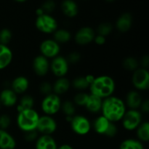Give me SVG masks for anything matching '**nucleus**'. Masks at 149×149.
<instances>
[{
	"mask_svg": "<svg viewBox=\"0 0 149 149\" xmlns=\"http://www.w3.org/2000/svg\"><path fill=\"white\" fill-rule=\"evenodd\" d=\"M101 111L102 116L115 123L122 120L126 112V105L122 99L111 95L103 100Z\"/></svg>",
	"mask_w": 149,
	"mask_h": 149,
	"instance_id": "1",
	"label": "nucleus"
},
{
	"mask_svg": "<svg viewBox=\"0 0 149 149\" xmlns=\"http://www.w3.org/2000/svg\"><path fill=\"white\" fill-rule=\"evenodd\" d=\"M116 88V84L109 76L103 75L95 77L93 84L90 86L91 94L105 99L113 95Z\"/></svg>",
	"mask_w": 149,
	"mask_h": 149,
	"instance_id": "2",
	"label": "nucleus"
},
{
	"mask_svg": "<svg viewBox=\"0 0 149 149\" xmlns=\"http://www.w3.org/2000/svg\"><path fill=\"white\" fill-rule=\"evenodd\" d=\"M39 115L33 109L23 110L19 112L17 118L18 127L24 132L36 130Z\"/></svg>",
	"mask_w": 149,
	"mask_h": 149,
	"instance_id": "3",
	"label": "nucleus"
},
{
	"mask_svg": "<svg viewBox=\"0 0 149 149\" xmlns=\"http://www.w3.org/2000/svg\"><path fill=\"white\" fill-rule=\"evenodd\" d=\"M95 131L99 135H103L109 138H113L117 134V127L113 122H110L103 116L97 117L93 124Z\"/></svg>",
	"mask_w": 149,
	"mask_h": 149,
	"instance_id": "4",
	"label": "nucleus"
},
{
	"mask_svg": "<svg viewBox=\"0 0 149 149\" xmlns=\"http://www.w3.org/2000/svg\"><path fill=\"white\" fill-rule=\"evenodd\" d=\"M61 100L58 95L51 93L46 95L41 104L42 110L45 115L52 116L60 111L61 108Z\"/></svg>",
	"mask_w": 149,
	"mask_h": 149,
	"instance_id": "5",
	"label": "nucleus"
},
{
	"mask_svg": "<svg viewBox=\"0 0 149 149\" xmlns=\"http://www.w3.org/2000/svg\"><path fill=\"white\" fill-rule=\"evenodd\" d=\"M122 126L128 131L136 130L142 123V114L138 110L130 109L126 111L122 119Z\"/></svg>",
	"mask_w": 149,
	"mask_h": 149,
	"instance_id": "6",
	"label": "nucleus"
},
{
	"mask_svg": "<svg viewBox=\"0 0 149 149\" xmlns=\"http://www.w3.org/2000/svg\"><path fill=\"white\" fill-rule=\"evenodd\" d=\"M35 24L39 31L45 33H53L58 29L57 20L49 14L38 16Z\"/></svg>",
	"mask_w": 149,
	"mask_h": 149,
	"instance_id": "7",
	"label": "nucleus"
},
{
	"mask_svg": "<svg viewBox=\"0 0 149 149\" xmlns=\"http://www.w3.org/2000/svg\"><path fill=\"white\" fill-rule=\"evenodd\" d=\"M132 82L135 88L143 91L149 88V72L148 69L138 68L133 72Z\"/></svg>",
	"mask_w": 149,
	"mask_h": 149,
	"instance_id": "8",
	"label": "nucleus"
},
{
	"mask_svg": "<svg viewBox=\"0 0 149 149\" xmlns=\"http://www.w3.org/2000/svg\"><path fill=\"white\" fill-rule=\"evenodd\" d=\"M57 122L51 116L44 115L39 116L36 130L42 135H51L57 130Z\"/></svg>",
	"mask_w": 149,
	"mask_h": 149,
	"instance_id": "9",
	"label": "nucleus"
},
{
	"mask_svg": "<svg viewBox=\"0 0 149 149\" xmlns=\"http://www.w3.org/2000/svg\"><path fill=\"white\" fill-rule=\"evenodd\" d=\"M70 124L72 130L79 135H87L91 129V124L89 119L81 115L73 116V119Z\"/></svg>",
	"mask_w": 149,
	"mask_h": 149,
	"instance_id": "10",
	"label": "nucleus"
},
{
	"mask_svg": "<svg viewBox=\"0 0 149 149\" xmlns=\"http://www.w3.org/2000/svg\"><path fill=\"white\" fill-rule=\"evenodd\" d=\"M68 63L66 58L62 56H57L52 58L49 68L52 74L58 78L65 77L68 71Z\"/></svg>",
	"mask_w": 149,
	"mask_h": 149,
	"instance_id": "11",
	"label": "nucleus"
},
{
	"mask_svg": "<svg viewBox=\"0 0 149 149\" xmlns=\"http://www.w3.org/2000/svg\"><path fill=\"white\" fill-rule=\"evenodd\" d=\"M40 52L42 56L48 58H54L58 56L61 47L54 39H46L40 45Z\"/></svg>",
	"mask_w": 149,
	"mask_h": 149,
	"instance_id": "12",
	"label": "nucleus"
},
{
	"mask_svg": "<svg viewBox=\"0 0 149 149\" xmlns=\"http://www.w3.org/2000/svg\"><path fill=\"white\" fill-rule=\"evenodd\" d=\"M95 33L90 27H82L77 32L75 35V41L78 45H86L93 42Z\"/></svg>",
	"mask_w": 149,
	"mask_h": 149,
	"instance_id": "13",
	"label": "nucleus"
},
{
	"mask_svg": "<svg viewBox=\"0 0 149 149\" xmlns=\"http://www.w3.org/2000/svg\"><path fill=\"white\" fill-rule=\"evenodd\" d=\"M33 69L35 74L39 77H44L48 73L49 70V61L47 58L41 55H38L33 61Z\"/></svg>",
	"mask_w": 149,
	"mask_h": 149,
	"instance_id": "14",
	"label": "nucleus"
},
{
	"mask_svg": "<svg viewBox=\"0 0 149 149\" xmlns=\"http://www.w3.org/2000/svg\"><path fill=\"white\" fill-rule=\"evenodd\" d=\"M0 103L6 107H12L17 103V94L12 89H4L0 93Z\"/></svg>",
	"mask_w": 149,
	"mask_h": 149,
	"instance_id": "15",
	"label": "nucleus"
},
{
	"mask_svg": "<svg viewBox=\"0 0 149 149\" xmlns=\"http://www.w3.org/2000/svg\"><path fill=\"white\" fill-rule=\"evenodd\" d=\"M36 149H58L56 141L51 135H42L36 141Z\"/></svg>",
	"mask_w": 149,
	"mask_h": 149,
	"instance_id": "16",
	"label": "nucleus"
},
{
	"mask_svg": "<svg viewBox=\"0 0 149 149\" xmlns=\"http://www.w3.org/2000/svg\"><path fill=\"white\" fill-rule=\"evenodd\" d=\"M13 52L7 46L0 44V70L7 68L13 60Z\"/></svg>",
	"mask_w": 149,
	"mask_h": 149,
	"instance_id": "17",
	"label": "nucleus"
},
{
	"mask_svg": "<svg viewBox=\"0 0 149 149\" xmlns=\"http://www.w3.org/2000/svg\"><path fill=\"white\" fill-rule=\"evenodd\" d=\"M29 87V81L26 77L20 76L14 79L12 82V90L16 94H21L27 91Z\"/></svg>",
	"mask_w": 149,
	"mask_h": 149,
	"instance_id": "18",
	"label": "nucleus"
},
{
	"mask_svg": "<svg viewBox=\"0 0 149 149\" xmlns=\"http://www.w3.org/2000/svg\"><path fill=\"white\" fill-rule=\"evenodd\" d=\"M16 141L15 138L4 130H0V149H15Z\"/></svg>",
	"mask_w": 149,
	"mask_h": 149,
	"instance_id": "19",
	"label": "nucleus"
},
{
	"mask_svg": "<svg viewBox=\"0 0 149 149\" xmlns=\"http://www.w3.org/2000/svg\"><path fill=\"white\" fill-rule=\"evenodd\" d=\"M142 102V97H141V94L136 90H132V91L129 92L127 95V106L130 109L137 110L138 108H140Z\"/></svg>",
	"mask_w": 149,
	"mask_h": 149,
	"instance_id": "20",
	"label": "nucleus"
},
{
	"mask_svg": "<svg viewBox=\"0 0 149 149\" xmlns=\"http://www.w3.org/2000/svg\"><path fill=\"white\" fill-rule=\"evenodd\" d=\"M71 87L69 80L65 77H61L55 81L52 85V93L59 96L66 93Z\"/></svg>",
	"mask_w": 149,
	"mask_h": 149,
	"instance_id": "21",
	"label": "nucleus"
},
{
	"mask_svg": "<svg viewBox=\"0 0 149 149\" xmlns=\"http://www.w3.org/2000/svg\"><path fill=\"white\" fill-rule=\"evenodd\" d=\"M132 23V17L130 13H124L118 18L116 27L121 32H127L130 29Z\"/></svg>",
	"mask_w": 149,
	"mask_h": 149,
	"instance_id": "22",
	"label": "nucleus"
},
{
	"mask_svg": "<svg viewBox=\"0 0 149 149\" xmlns=\"http://www.w3.org/2000/svg\"><path fill=\"white\" fill-rule=\"evenodd\" d=\"M103 99L93 94L89 95L88 100L85 105L87 110L91 113H97L101 111Z\"/></svg>",
	"mask_w": 149,
	"mask_h": 149,
	"instance_id": "23",
	"label": "nucleus"
},
{
	"mask_svg": "<svg viewBox=\"0 0 149 149\" xmlns=\"http://www.w3.org/2000/svg\"><path fill=\"white\" fill-rule=\"evenodd\" d=\"M61 9L65 16L74 17L78 14V6L73 0H64L61 4Z\"/></svg>",
	"mask_w": 149,
	"mask_h": 149,
	"instance_id": "24",
	"label": "nucleus"
},
{
	"mask_svg": "<svg viewBox=\"0 0 149 149\" xmlns=\"http://www.w3.org/2000/svg\"><path fill=\"white\" fill-rule=\"evenodd\" d=\"M136 135L138 141L148 142L149 141V123L148 122H142L136 129Z\"/></svg>",
	"mask_w": 149,
	"mask_h": 149,
	"instance_id": "25",
	"label": "nucleus"
},
{
	"mask_svg": "<svg viewBox=\"0 0 149 149\" xmlns=\"http://www.w3.org/2000/svg\"><path fill=\"white\" fill-rule=\"evenodd\" d=\"M54 40L58 44L67 43L71 39V34L65 29H57L53 33Z\"/></svg>",
	"mask_w": 149,
	"mask_h": 149,
	"instance_id": "26",
	"label": "nucleus"
},
{
	"mask_svg": "<svg viewBox=\"0 0 149 149\" xmlns=\"http://www.w3.org/2000/svg\"><path fill=\"white\" fill-rule=\"evenodd\" d=\"M33 105H34V100H33V97H31V95H24L20 99L19 104L17 105V111L19 113L23 110L33 109Z\"/></svg>",
	"mask_w": 149,
	"mask_h": 149,
	"instance_id": "27",
	"label": "nucleus"
},
{
	"mask_svg": "<svg viewBox=\"0 0 149 149\" xmlns=\"http://www.w3.org/2000/svg\"><path fill=\"white\" fill-rule=\"evenodd\" d=\"M119 149H144V147L142 143L138 140L130 138L122 141Z\"/></svg>",
	"mask_w": 149,
	"mask_h": 149,
	"instance_id": "28",
	"label": "nucleus"
},
{
	"mask_svg": "<svg viewBox=\"0 0 149 149\" xmlns=\"http://www.w3.org/2000/svg\"><path fill=\"white\" fill-rule=\"evenodd\" d=\"M139 66V62L133 57H128L123 61V67L125 69L130 71H135Z\"/></svg>",
	"mask_w": 149,
	"mask_h": 149,
	"instance_id": "29",
	"label": "nucleus"
},
{
	"mask_svg": "<svg viewBox=\"0 0 149 149\" xmlns=\"http://www.w3.org/2000/svg\"><path fill=\"white\" fill-rule=\"evenodd\" d=\"M61 109L65 116H73L75 113V106L71 101H65L63 103Z\"/></svg>",
	"mask_w": 149,
	"mask_h": 149,
	"instance_id": "30",
	"label": "nucleus"
},
{
	"mask_svg": "<svg viewBox=\"0 0 149 149\" xmlns=\"http://www.w3.org/2000/svg\"><path fill=\"white\" fill-rule=\"evenodd\" d=\"M73 87L75 89L79 90H86L88 87H90L88 83L87 82L85 79V77H77V78L74 79L73 80L72 82Z\"/></svg>",
	"mask_w": 149,
	"mask_h": 149,
	"instance_id": "31",
	"label": "nucleus"
},
{
	"mask_svg": "<svg viewBox=\"0 0 149 149\" xmlns=\"http://www.w3.org/2000/svg\"><path fill=\"white\" fill-rule=\"evenodd\" d=\"M97 34L106 37L111 33L113 30L111 24L109 23H102L98 26L97 29Z\"/></svg>",
	"mask_w": 149,
	"mask_h": 149,
	"instance_id": "32",
	"label": "nucleus"
},
{
	"mask_svg": "<svg viewBox=\"0 0 149 149\" xmlns=\"http://www.w3.org/2000/svg\"><path fill=\"white\" fill-rule=\"evenodd\" d=\"M12 32L8 29H3L0 31V44L7 45L11 41Z\"/></svg>",
	"mask_w": 149,
	"mask_h": 149,
	"instance_id": "33",
	"label": "nucleus"
},
{
	"mask_svg": "<svg viewBox=\"0 0 149 149\" xmlns=\"http://www.w3.org/2000/svg\"><path fill=\"white\" fill-rule=\"evenodd\" d=\"M89 95L85 93H79L75 95L74 98V104L79 106H85L88 100Z\"/></svg>",
	"mask_w": 149,
	"mask_h": 149,
	"instance_id": "34",
	"label": "nucleus"
},
{
	"mask_svg": "<svg viewBox=\"0 0 149 149\" xmlns=\"http://www.w3.org/2000/svg\"><path fill=\"white\" fill-rule=\"evenodd\" d=\"M39 91L45 96L48 95L51 93H52V85L47 81L42 82L39 86Z\"/></svg>",
	"mask_w": 149,
	"mask_h": 149,
	"instance_id": "35",
	"label": "nucleus"
},
{
	"mask_svg": "<svg viewBox=\"0 0 149 149\" xmlns=\"http://www.w3.org/2000/svg\"><path fill=\"white\" fill-rule=\"evenodd\" d=\"M11 124V119L7 114H2L0 116V130H6Z\"/></svg>",
	"mask_w": 149,
	"mask_h": 149,
	"instance_id": "36",
	"label": "nucleus"
},
{
	"mask_svg": "<svg viewBox=\"0 0 149 149\" xmlns=\"http://www.w3.org/2000/svg\"><path fill=\"white\" fill-rule=\"evenodd\" d=\"M41 8L43 10L44 13L45 14H49V13H52L55 8V3L52 0H48L46 1L43 4H42Z\"/></svg>",
	"mask_w": 149,
	"mask_h": 149,
	"instance_id": "37",
	"label": "nucleus"
},
{
	"mask_svg": "<svg viewBox=\"0 0 149 149\" xmlns=\"http://www.w3.org/2000/svg\"><path fill=\"white\" fill-rule=\"evenodd\" d=\"M80 59H81V55H80V54L77 52H73L67 56L66 61H68V64H76L80 61Z\"/></svg>",
	"mask_w": 149,
	"mask_h": 149,
	"instance_id": "38",
	"label": "nucleus"
},
{
	"mask_svg": "<svg viewBox=\"0 0 149 149\" xmlns=\"http://www.w3.org/2000/svg\"><path fill=\"white\" fill-rule=\"evenodd\" d=\"M38 138V132L36 130H35L29 131V132H25V139L29 142L36 141Z\"/></svg>",
	"mask_w": 149,
	"mask_h": 149,
	"instance_id": "39",
	"label": "nucleus"
},
{
	"mask_svg": "<svg viewBox=\"0 0 149 149\" xmlns=\"http://www.w3.org/2000/svg\"><path fill=\"white\" fill-rule=\"evenodd\" d=\"M93 42H95V43L97 44V45H103L106 43V37L97 34V36H95Z\"/></svg>",
	"mask_w": 149,
	"mask_h": 149,
	"instance_id": "40",
	"label": "nucleus"
},
{
	"mask_svg": "<svg viewBox=\"0 0 149 149\" xmlns=\"http://www.w3.org/2000/svg\"><path fill=\"white\" fill-rule=\"evenodd\" d=\"M140 108L141 109V110H142V111L143 112V113H148L149 112V101L148 100H143L142 103H141V106H140Z\"/></svg>",
	"mask_w": 149,
	"mask_h": 149,
	"instance_id": "41",
	"label": "nucleus"
},
{
	"mask_svg": "<svg viewBox=\"0 0 149 149\" xmlns=\"http://www.w3.org/2000/svg\"><path fill=\"white\" fill-rule=\"evenodd\" d=\"M141 65L143 68L148 69L149 65V58L148 55H146V56L143 57L142 59H141Z\"/></svg>",
	"mask_w": 149,
	"mask_h": 149,
	"instance_id": "42",
	"label": "nucleus"
},
{
	"mask_svg": "<svg viewBox=\"0 0 149 149\" xmlns=\"http://www.w3.org/2000/svg\"><path fill=\"white\" fill-rule=\"evenodd\" d=\"M85 77V79L86 81H87V82L88 83L89 85H91L93 83V81H94L95 79V77H93V75H90V74H89V75H87Z\"/></svg>",
	"mask_w": 149,
	"mask_h": 149,
	"instance_id": "43",
	"label": "nucleus"
},
{
	"mask_svg": "<svg viewBox=\"0 0 149 149\" xmlns=\"http://www.w3.org/2000/svg\"><path fill=\"white\" fill-rule=\"evenodd\" d=\"M58 149H74V148L69 144H63L61 146L58 147Z\"/></svg>",
	"mask_w": 149,
	"mask_h": 149,
	"instance_id": "44",
	"label": "nucleus"
},
{
	"mask_svg": "<svg viewBox=\"0 0 149 149\" xmlns=\"http://www.w3.org/2000/svg\"><path fill=\"white\" fill-rule=\"evenodd\" d=\"M36 14L38 17V16H40V15H42L45 14V13H44L43 10H42V9L40 7V8H38L37 10H36Z\"/></svg>",
	"mask_w": 149,
	"mask_h": 149,
	"instance_id": "45",
	"label": "nucleus"
},
{
	"mask_svg": "<svg viewBox=\"0 0 149 149\" xmlns=\"http://www.w3.org/2000/svg\"><path fill=\"white\" fill-rule=\"evenodd\" d=\"M15 1H17V2H24V1H26V0H15Z\"/></svg>",
	"mask_w": 149,
	"mask_h": 149,
	"instance_id": "46",
	"label": "nucleus"
},
{
	"mask_svg": "<svg viewBox=\"0 0 149 149\" xmlns=\"http://www.w3.org/2000/svg\"><path fill=\"white\" fill-rule=\"evenodd\" d=\"M106 1H114V0H106Z\"/></svg>",
	"mask_w": 149,
	"mask_h": 149,
	"instance_id": "47",
	"label": "nucleus"
},
{
	"mask_svg": "<svg viewBox=\"0 0 149 149\" xmlns=\"http://www.w3.org/2000/svg\"><path fill=\"white\" fill-rule=\"evenodd\" d=\"M1 103H0V108H1Z\"/></svg>",
	"mask_w": 149,
	"mask_h": 149,
	"instance_id": "48",
	"label": "nucleus"
}]
</instances>
